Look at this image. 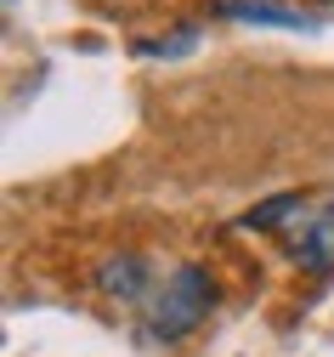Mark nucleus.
<instances>
[{"label":"nucleus","mask_w":334,"mask_h":357,"mask_svg":"<svg viewBox=\"0 0 334 357\" xmlns=\"http://www.w3.org/2000/svg\"><path fill=\"white\" fill-rule=\"evenodd\" d=\"M210 306H215V284H210L204 266H170L165 278H153L148 301H142V335L148 340H176Z\"/></svg>","instance_id":"nucleus-2"},{"label":"nucleus","mask_w":334,"mask_h":357,"mask_svg":"<svg viewBox=\"0 0 334 357\" xmlns=\"http://www.w3.org/2000/svg\"><path fill=\"white\" fill-rule=\"evenodd\" d=\"M221 12H227V17H266V23H283V29H306V23H312V17H301V12L266 6V0H227Z\"/></svg>","instance_id":"nucleus-4"},{"label":"nucleus","mask_w":334,"mask_h":357,"mask_svg":"<svg viewBox=\"0 0 334 357\" xmlns=\"http://www.w3.org/2000/svg\"><path fill=\"white\" fill-rule=\"evenodd\" d=\"M153 278H159L153 261H142V255H114V261H103V273H97V284H103L114 301H130V306L148 301Z\"/></svg>","instance_id":"nucleus-3"},{"label":"nucleus","mask_w":334,"mask_h":357,"mask_svg":"<svg viewBox=\"0 0 334 357\" xmlns=\"http://www.w3.org/2000/svg\"><path fill=\"white\" fill-rule=\"evenodd\" d=\"M244 227H266L289 238V255L306 273H334V204H306V199H272L244 215Z\"/></svg>","instance_id":"nucleus-1"}]
</instances>
